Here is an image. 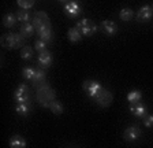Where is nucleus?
<instances>
[{
  "label": "nucleus",
  "mask_w": 153,
  "mask_h": 148,
  "mask_svg": "<svg viewBox=\"0 0 153 148\" xmlns=\"http://www.w3.org/2000/svg\"><path fill=\"white\" fill-rule=\"evenodd\" d=\"M133 16H134V11L131 8H122L120 13H119V18L122 21H130L133 19Z\"/></svg>",
  "instance_id": "nucleus-23"
},
{
  "label": "nucleus",
  "mask_w": 153,
  "mask_h": 148,
  "mask_svg": "<svg viewBox=\"0 0 153 148\" xmlns=\"http://www.w3.org/2000/svg\"><path fill=\"white\" fill-rule=\"evenodd\" d=\"M52 61H53V58H52V54L49 51H44L38 55V66H41L42 69L49 67L52 64Z\"/></svg>",
  "instance_id": "nucleus-11"
},
{
  "label": "nucleus",
  "mask_w": 153,
  "mask_h": 148,
  "mask_svg": "<svg viewBox=\"0 0 153 148\" xmlns=\"http://www.w3.org/2000/svg\"><path fill=\"white\" fill-rule=\"evenodd\" d=\"M15 110L19 115L26 117V115H29V113H30V106H29V104H16Z\"/></svg>",
  "instance_id": "nucleus-24"
},
{
  "label": "nucleus",
  "mask_w": 153,
  "mask_h": 148,
  "mask_svg": "<svg viewBox=\"0 0 153 148\" xmlns=\"http://www.w3.org/2000/svg\"><path fill=\"white\" fill-rule=\"evenodd\" d=\"M14 100L16 104H30V92H29L27 85L22 84L16 88L14 92Z\"/></svg>",
  "instance_id": "nucleus-3"
},
{
  "label": "nucleus",
  "mask_w": 153,
  "mask_h": 148,
  "mask_svg": "<svg viewBox=\"0 0 153 148\" xmlns=\"http://www.w3.org/2000/svg\"><path fill=\"white\" fill-rule=\"evenodd\" d=\"M152 16H153L152 7L142 6L137 13V21L138 22H148L149 19H152Z\"/></svg>",
  "instance_id": "nucleus-9"
},
{
  "label": "nucleus",
  "mask_w": 153,
  "mask_h": 148,
  "mask_svg": "<svg viewBox=\"0 0 153 148\" xmlns=\"http://www.w3.org/2000/svg\"><path fill=\"white\" fill-rule=\"evenodd\" d=\"M19 7H21V10H30L33 6H34V1H26V0H18L16 1Z\"/></svg>",
  "instance_id": "nucleus-26"
},
{
  "label": "nucleus",
  "mask_w": 153,
  "mask_h": 148,
  "mask_svg": "<svg viewBox=\"0 0 153 148\" xmlns=\"http://www.w3.org/2000/svg\"><path fill=\"white\" fill-rule=\"evenodd\" d=\"M34 74H36V69H33V67H25L22 70V75H23V78L25 80H32L33 81V78H34Z\"/></svg>",
  "instance_id": "nucleus-25"
},
{
  "label": "nucleus",
  "mask_w": 153,
  "mask_h": 148,
  "mask_svg": "<svg viewBox=\"0 0 153 148\" xmlns=\"http://www.w3.org/2000/svg\"><path fill=\"white\" fill-rule=\"evenodd\" d=\"M143 123L146 128H152L153 126V115H146L143 118Z\"/></svg>",
  "instance_id": "nucleus-28"
},
{
  "label": "nucleus",
  "mask_w": 153,
  "mask_h": 148,
  "mask_svg": "<svg viewBox=\"0 0 153 148\" xmlns=\"http://www.w3.org/2000/svg\"><path fill=\"white\" fill-rule=\"evenodd\" d=\"M67 36H68V40H70L71 43H78V41H81V39H82V33L76 29V28H71V29H68Z\"/></svg>",
  "instance_id": "nucleus-16"
},
{
  "label": "nucleus",
  "mask_w": 153,
  "mask_h": 148,
  "mask_svg": "<svg viewBox=\"0 0 153 148\" xmlns=\"http://www.w3.org/2000/svg\"><path fill=\"white\" fill-rule=\"evenodd\" d=\"M37 33H38V36H40V39H41L44 43H49V41H52V39H53L52 28H42V29H40Z\"/></svg>",
  "instance_id": "nucleus-14"
},
{
  "label": "nucleus",
  "mask_w": 153,
  "mask_h": 148,
  "mask_svg": "<svg viewBox=\"0 0 153 148\" xmlns=\"http://www.w3.org/2000/svg\"><path fill=\"white\" fill-rule=\"evenodd\" d=\"M45 78H47L45 70H42V69H36V74H34V78H33L34 84H41V82L45 81Z\"/></svg>",
  "instance_id": "nucleus-22"
},
{
  "label": "nucleus",
  "mask_w": 153,
  "mask_h": 148,
  "mask_svg": "<svg viewBox=\"0 0 153 148\" xmlns=\"http://www.w3.org/2000/svg\"><path fill=\"white\" fill-rule=\"evenodd\" d=\"M112 100H114V96H112V93L109 92V90L104 89V88H102L101 92H100V93L94 97V102L99 104L100 107H108V106H111Z\"/></svg>",
  "instance_id": "nucleus-6"
},
{
  "label": "nucleus",
  "mask_w": 153,
  "mask_h": 148,
  "mask_svg": "<svg viewBox=\"0 0 153 148\" xmlns=\"http://www.w3.org/2000/svg\"><path fill=\"white\" fill-rule=\"evenodd\" d=\"M152 11H153V6H152Z\"/></svg>",
  "instance_id": "nucleus-29"
},
{
  "label": "nucleus",
  "mask_w": 153,
  "mask_h": 148,
  "mask_svg": "<svg viewBox=\"0 0 153 148\" xmlns=\"http://www.w3.org/2000/svg\"><path fill=\"white\" fill-rule=\"evenodd\" d=\"M130 111L134 114L135 117L141 118V117H146V107L143 106L142 103H137V104H131L130 106Z\"/></svg>",
  "instance_id": "nucleus-12"
},
{
  "label": "nucleus",
  "mask_w": 153,
  "mask_h": 148,
  "mask_svg": "<svg viewBox=\"0 0 153 148\" xmlns=\"http://www.w3.org/2000/svg\"><path fill=\"white\" fill-rule=\"evenodd\" d=\"M15 15H16V18H18L19 22H22V23H29V21L32 19V16H34V15H32V14L29 13L27 10H19Z\"/></svg>",
  "instance_id": "nucleus-17"
},
{
  "label": "nucleus",
  "mask_w": 153,
  "mask_h": 148,
  "mask_svg": "<svg viewBox=\"0 0 153 148\" xmlns=\"http://www.w3.org/2000/svg\"><path fill=\"white\" fill-rule=\"evenodd\" d=\"M16 21H18V18H16L15 14H6L3 16V25L6 28H13L16 23Z\"/></svg>",
  "instance_id": "nucleus-20"
},
{
  "label": "nucleus",
  "mask_w": 153,
  "mask_h": 148,
  "mask_svg": "<svg viewBox=\"0 0 153 148\" xmlns=\"http://www.w3.org/2000/svg\"><path fill=\"white\" fill-rule=\"evenodd\" d=\"M34 49L37 52H44V51H47V43H44L42 40H37V41L34 43Z\"/></svg>",
  "instance_id": "nucleus-27"
},
{
  "label": "nucleus",
  "mask_w": 153,
  "mask_h": 148,
  "mask_svg": "<svg viewBox=\"0 0 153 148\" xmlns=\"http://www.w3.org/2000/svg\"><path fill=\"white\" fill-rule=\"evenodd\" d=\"M100 28H101V30L104 33H107L108 36H114L118 33V25L114 22V21L111 19H105L101 22V25H100Z\"/></svg>",
  "instance_id": "nucleus-10"
},
{
  "label": "nucleus",
  "mask_w": 153,
  "mask_h": 148,
  "mask_svg": "<svg viewBox=\"0 0 153 148\" xmlns=\"http://www.w3.org/2000/svg\"><path fill=\"white\" fill-rule=\"evenodd\" d=\"M63 10L64 13L67 14L68 18H75V16H79L81 13H82V8L78 3L75 1H66L63 6Z\"/></svg>",
  "instance_id": "nucleus-7"
},
{
  "label": "nucleus",
  "mask_w": 153,
  "mask_h": 148,
  "mask_svg": "<svg viewBox=\"0 0 153 148\" xmlns=\"http://www.w3.org/2000/svg\"><path fill=\"white\" fill-rule=\"evenodd\" d=\"M33 54H34V51L29 45H25L23 48H21V58L25 59V61H30L33 58Z\"/></svg>",
  "instance_id": "nucleus-21"
},
{
  "label": "nucleus",
  "mask_w": 153,
  "mask_h": 148,
  "mask_svg": "<svg viewBox=\"0 0 153 148\" xmlns=\"http://www.w3.org/2000/svg\"><path fill=\"white\" fill-rule=\"evenodd\" d=\"M82 88L83 90L86 92V95L89 97H92V99H94L97 95L101 92L102 87L97 82V81H93V80H86L82 82Z\"/></svg>",
  "instance_id": "nucleus-4"
},
{
  "label": "nucleus",
  "mask_w": 153,
  "mask_h": 148,
  "mask_svg": "<svg viewBox=\"0 0 153 148\" xmlns=\"http://www.w3.org/2000/svg\"><path fill=\"white\" fill-rule=\"evenodd\" d=\"M8 144H10V148H26V140L16 135L10 138Z\"/></svg>",
  "instance_id": "nucleus-13"
},
{
  "label": "nucleus",
  "mask_w": 153,
  "mask_h": 148,
  "mask_svg": "<svg viewBox=\"0 0 153 148\" xmlns=\"http://www.w3.org/2000/svg\"><path fill=\"white\" fill-rule=\"evenodd\" d=\"M76 29L79 30L83 36H93L96 32H97V25L93 22L92 19H88V18H82L76 22Z\"/></svg>",
  "instance_id": "nucleus-2"
},
{
  "label": "nucleus",
  "mask_w": 153,
  "mask_h": 148,
  "mask_svg": "<svg viewBox=\"0 0 153 148\" xmlns=\"http://www.w3.org/2000/svg\"><path fill=\"white\" fill-rule=\"evenodd\" d=\"M141 99H142V93H141L140 90H131L130 93L127 95V100L130 104L141 103Z\"/></svg>",
  "instance_id": "nucleus-18"
},
{
  "label": "nucleus",
  "mask_w": 153,
  "mask_h": 148,
  "mask_svg": "<svg viewBox=\"0 0 153 148\" xmlns=\"http://www.w3.org/2000/svg\"><path fill=\"white\" fill-rule=\"evenodd\" d=\"M49 108H51V111L53 114H56V115H60L64 111L63 104H62L60 102H57V100H52L51 103H49Z\"/></svg>",
  "instance_id": "nucleus-19"
},
{
  "label": "nucleus",
  "mask_w": 153,
  "mask_h": 148,
  "mask_svg": "<svg viewBox=\"0 0 153 148\" xmlns=\"http://www.w3.org/2000/svg\"><path fill=\"white\" fill-rule=\"evenodd\" d=\"M23 40L19 33H7L1 37V45L4 48H23Z\"/></svg>",
  "instance_id": "nucleus-1"
},
{
  "label": "nucleus",
  "mask_w": 153,
  "mask_h": 148,
  "mask_svg": "<svg viewBox=\"0 0 153 148\" xmlns=\"http://www.w3.org/2000/svg\"><path fill=\"white\" fill-rule=\"evenodd\" d=\"M123 137L126 141H137L138 138L141 137V129L135 125L128 126V128L124 130Z\"/></svg>",
  "instance_id": "nucleus-8"
},
{
  "label": "nucleus",
  "mask_w": 153,
  "mask_h": 148,
  "mask_svg": "<svg viewBox=\"0 0 153 148\" xmlns=\"http://www.w3.org/2000/svg\"><path fill=\"white\" fill-rule=\"evenodd\" d=\"M33 26H34L36 32H38L42 28H51V21L44 11H38L33 16Z\"/></svg>",
  "instance_id": "nucleus-5"
},
{
  "label": "nucleus",
  "mask_w": 153,
  "mask_h": 148,
  "mask_svg": "<svg viewBox=\"0 0 153 148\" xmlns=\"http://www.w3.org/2000/svg\"><path fill=\"white\" fill-rule=\"evenodd\" d=\"M34 26L33 23H23L21 26V29H19V34L22 36L23 39H27V37H32L33 33H34Z\"/></svg>",
  "instance_id": "nucleus-15"
}]
</instances>
